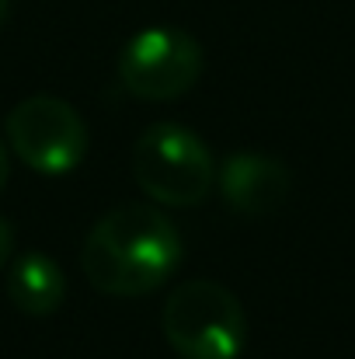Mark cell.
Wrapping results in <instances>:
<instances>
[{"label": "cell", "mask_w": 355, "mask_h": 359, "mask_svg": "<svg viewBox=\"0 0 355 359\" xmlns=\"http://www.w3.org/2000/svg\"><path fill=\"white\" fill-rule=\"evenodd\" d=\"M181 265V234L157 210L143 203L105 213L81 248V269L98 293L143 297L160 290Z\"/></svg>", "instance_id": "cell-1"}, {"label": "cell", "mask_w": 355, "mask_h": 359, "mask_svg": "<svg viewBox=\"0 0 355 359\" xmlns=\"http://www.w3.org/2000/svg\"><path fill=\"white\" fill-rule=\"evenodd\" d=\"M160 328L181 359H240L247 346V314L234 290L216 279L174 286L164 300Z\"/></svg>", "instance_id": "cell-2"}, {"label": "cell", "mask_w": 355, "mask_h": 359, "mask_svg": "<svg viewBox=\"0 0 355 359\" xmlns=\"http://www.w3.org/2000/svg\"><path fill=\"white\" fill-rule=\"evenodd\" d=\"M132 175L139 189L171 210L202 203L216 185V161L209 147L181 122H153L132 147Z\"/></svg>", "instance_id": "cell-3"}, {"label": "cell", "mask_w": 355, "mask_h": 359, "mask_svg": "<svg viewBox=\"0 0 355 359\" xmlns=\"http://www.w3.org/2000/svg\"><path fill=\"white\" fill-rule=\"evenodd\" d=\"M202 74V46L171 25L136 32L118 56V81L139 102H171L195 88Z\"/></svg>", "instance_id": "cell-4"}, {"label": "cell", "mask_w": 355, "mask_h": 359, "mask_svg": "<svg viewBox=\"0 0 355 359\" xmlns=\"http://www.w3.org/2000/svg\"><path fill=\"white\" fill-rule=\"evenodd\" d=\"M7 147L39 175H70L88 154V126L81 112L53 95L18 102L7 122Z\"/></svg>", "instance_id": "cell-5"}, {"label": "cell", "mask_w": 355, "mask_h": 359, "mask_svg": "<svg viewBox=\"0 0 355 359\" xmlns=\"http://www.w3.org/2000/svg\"><path fill=\"white\" fill-rule=\"evenodd\" d=\"M216 185L227 199V206L240 217H272L289 189H293V175L289 168L272 157V154H258V150H240L223 161V168L216 171Z\"/></svg>", "instance_id": "cell-6"}, {"label": "cell", "mask_w": 355, "mask_h": 359, "mask_svg": "<svg viewBox=\"0 0 355 359\" xmlns=\"http://www.w3.org/2000/svg\"><path fill=\"white\" fill-rule=\"evenodd\" d=\"M7 300L28 314V318H49L63 307V297H67V279H63V269L42 255V251H25L18 255L11 265H7Z\"/></svg>", "instance_id": "cell-7"}, {"label": "cell", "mask_w": 355, "mask_h": 359, "mask_svg": "<svg viewBox=\"0 0 355 359\" xmlns=\"http://www.w3.org/2000/svg\"><path fill=\"white\" fill-rule=\"evenodd\" d=\"M11 251H14V231H11V224H7V220H0V269L7 265Z\"/></svg>", "instance_id": "cell-8"}, {"label": "cell", "mask_w": 355, "mask_h": 359, "mask_svg": "<svg viewBox=\"0 0 355 359\" xmlns=\"http://www.w3.org/2000/svg\"><path fill=\"white\" fill-rule=\"evenodd\" d=\"M7 178H11V154H7V143L0 140V192H4Z\"/></svg>", "instance_id": "cell-9"}, {"label": "cell", "mask_w": 355, "mask_h": 359, "mask_svg": "<svg viewBox=\"0 0 355 359\" xmlns=\"http://www.w3.org/2000/svg\"><path fill=\"white\" fill-rule=\"evenodd\" d=\"M7 11H11V0H0V25L7 21Z\"/></svg>", "instance_id": "cell-10"}]
</instances>
